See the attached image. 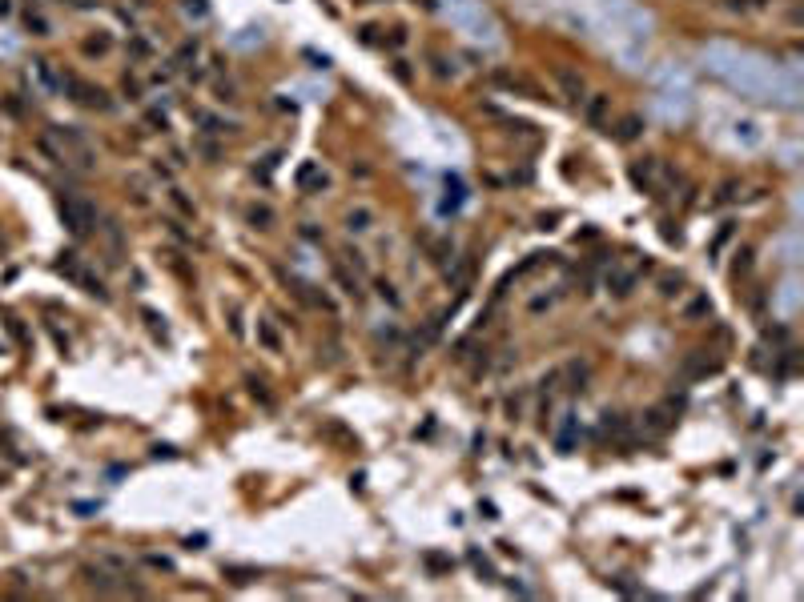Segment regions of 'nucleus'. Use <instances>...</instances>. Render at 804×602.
I'll return each mask as SVG.
<instances>
[{
    "label": "nucleus",
    "mask_w": 804,
    "mask_h": 602,
    "mask_svg": "<svg viewBox=\"0 0 804 602\" xmlns=\"http://www.w3.org/2000/svg\"><path fill=\"white\" fill-rule=\"evenodd\" d=\"M185 12H197V17H205V12H210V8H205V4H201V0H185Z\"/></svg>",
    "instance_id": "obj_39"
},
{
    "label": "nucleus",
    "mask_w": 804,
    "mask_h": 602,
    "mask_svg": "<svg viewBox=\"0 0 804 602\" xmlns=\"http://www.w3.org/2000/svg\"><path fill=\"white\" fill-rule=\"evenodd\" d=\"M77 281L85 285V293H89V298H97V301H105V298H109V289H105V281H101V278H93V273H85V269H81V278H77Z\"/></svg>",
    "instance_id": "obj_19"
},
{
    "label": "nucleus",
    "mask_w": 804,
    "mask_h": 602,
    "mask_svg": "<svg viewBox=\"0 0 804 602\" xmlns=\"http://www.w3.org/2000/svg\"><path fill=\"white\" fill-rule=\"evenodd\" d=\"M0 438H4V442H12V434H8V430H4V434H0ZM8 458H12V462H28V458H24L21 450H12V446H8Z\"/></svg>",
    "instance_id": "obj_36"
},
{
    "label": "nucleus",
    "mask_w": 804,
    "mask_h": 602,
    "mask_svg": "<svg viewBox=\"0 0 804 602\" xmlns=\"http://www.w3.org/2000/svg\"><path fill=\"white\" fill-rule=\"evenodd\" d=\"M169 201H173V205H177V209H181L185 217H197V205H193V201H190V197H185V193H181V189H177V185L169 189Z\"/></svg>",
    "instance_id": "obj_23"
},
{
    "label": "nucleus",
    "mask_w": 804,
    "mask_h": 602,
    "mask_svg": "<svg viewBox=\"0 0 804 602\" xmlns=\"http://www.w3.org/2000/svg\"><path fill=\"white\" fill-rule=\"evenodd\" d=\"M125 93H133V96L141 93V81H137V76H129V72H125Z\"/></svg>",
    "instance_id": "obj_38"
},
{
    "label": "nucleus",
    "mask_w": 804,
    "mask_h": 602,
    "mask_svg": "<svg viewBox=\"0 0 804 602\" xmlns=\"http://www.w3.org/2000/svg\"><path fill=\"white\" fill-rule=\"evenodd\" d=\"M559 85H563V93H567V101H575V105H583L587 96H583V76H575V72H559Z\"/></svg>",
    "instance_id": "obj_13"
},
{
    "label": "nucleus",
    "mask_w": 804,
    "mask_h": 602,
    "mask_svg": "<svg viewBox=\"0 0 804 602\" xmlns=\"http://www.w3.org/2000/svg\"><path fill=\"white\" fill-rule=\"evenodd\" d=\"M81 579H85V586L97 590V594H117V590H121L117 574H113V570H105L101 562H97V566H81Z\"/></svg>",
    "instance_id": "obj_3"
},
{
    "label": "nucleus",
    "mask_w": 804,
    "mask_h": 602,
    "mask_svg": "<svg viewBox=\"0 0 804 602\" xmlns=\"http://www.w3.org/2000/svg\"><path fill=\"white\" fill-rule=\"evenodd\" d=\"M0 482H4V474H0Z\"/></svg>",
    "instance_id": "obj_42"
},
{
    "label": "nucleus",
    "mask_w": 804,
    "mask_h": 602,
    "mask_svg": "<svg viewBox=\"0 0 804 602\" xmlns=\"http://www.w3.org/2000/svg\"><path fill=\"white\" fill-rule=\"evenodd\" d=\"M636 281H639L636 269H615V265H612V273H607V285H612L615 298H627V293L636 289Z\"/></svg>",
    "instance_id": "obj_6"
},
{
    "label": "nucleus",
    "mask_w": 804,
    "mask_h": 602,
    "mask_svg": "<svg viewBox=\"0 0 804 602\" xmlns=\"http://www.w3.org/2000/svg\"><path fill=\"white\" fill-rule=\"evenodd\" d=\"M607 105H612V96L607 93H595V96H587V109H583V116H587V125H603V116H607Z\"/></svg>",
    "instance_id": "obj_8"
},
{
    "label": "nucleus",
    "mask_w": 804,
    "mask_h": 602,
    "mask_svg": "<svg viewBox=\"0 0 804 602\" xmlns=\"http://www.w3.org/2000/svg\"><path fill=\"white\" fill-rule=\"evenodd\" d=\"M736 189H740V181H724V185H720V193H716V201H720V205L736 201Z\"/></svg>",
    "instance_id": "obj_31"
},
{
    "label": "nucleus",
    "mask_w": 804,
    "mask_h": 602,
    "mask_svg": "<svg viewBox=\"0 0 804 602\" xmlns=\"http://www.w3.org/2000/svg\"><path fill=\"white\" fill-rule=\"evenodd\" d=\"M639 133H643V116H623L619 121V129H615V141H623V145H632V141H639Z\"/></svg>",
    "instance_id": "obj_12"
},
{
    "label": "nucleus",
    "mask_w": 804,
    "mask_h": 602,
    "mask_svg": "<svg viewBox=\"0 0 804 602\" xmlns=\"http://www.w3.org/2000/svg\"><path fill=\"white\" fill-rule=\"evenodd\" d=\"M394 76H399V81H410V69H406V61H394Z\"/></svg>",
    "instance_id": "obj_41"
},
{
    "label": "nucleus",
    "mask_w": 804,
    "mask_h": 602,
    "mask_svg": "<svg viewBox=\"0 0 804 602\" xmlns=\"http://www.w3.org/2000/svg\"><path fill=\"white\" fill-rule=\"evenodd\" d=\"M712 318V301L708 293H696V298L684 305V322H708Z\"/></svg>",
    "instance_id": "obj_9"
},
{
    "label": "nucleus",
    "mask_w": 804,
    "mask_h": 602,
    "mask_svg": "<svg viewBox=\"0 0 804 602\" xmlns=\"http://www.w3.org/2000/svg\"><path fill=\"white\" fill-rule=\"evenodd\" d=\"M245 217H250L254 229H274V221H278V213L265 205V201H254V205L245 209Z\"/></svg>",
    "instance_id": "obj_7"
},
{
    "label": "nucleus",
    "mask_w": 804,
    "mask_h": 602,
    "mask_svg": "<svg viewBox=\"0 0 804 602\" xmlns=\"http://www.w3.org/2000/svg\"><path fill=\"white\" fill-rule=\"evenodd\" d=\"M258 342L270 349V353H282V338L274 333V325L270 322H258Z\"/></svg>",
    "instance_id": "obj_18"
},
{
    "label": "nucleus",
    "mask_w": 804,
    "mask_h": 602,
    "mask_svg": "<svg viewBox=\"0 0 804 602\" xmlns=\"http://www.w3.org/2000/svg\"><path fill=\"white\" fill-rule=\"evenodd\" d=\"M479 514H483V518H491V522H495V518H499L495 502H479Z\"/></svg>",
    "instance_id": "obj_37"
},
{
    "label": "nucleus",
    "mask_w": 804,
    "mask_h": 602,
    "mask_svg": "<svg viewBox=\"0 0 804 602\" xmlns=\"http://www.w3.org/2000/svg\"><path fill=\"white\" fill-rule=\"evenodd\" d=\"M145 562H149L153 570H173V562H169V558H161V554H145Z\"/></svg>",
    "instance_id": "obj_34"
},
{
    "label": "nucleus",
    "mask_w": 804,
    "mask_h": 602,
    "mask_svg": "<svg viewBox=\"0 0 804 602\" xmlns=\"http://www.w3.org/2000/svg\"><path fill=\"white\" fill-rule=\"evenodd\" d=\"M129 56H133V61H149V56H153V45H149L145 37H129Z\"/></svg>",
    "instance_id": "obj_22"
},
{
    "label": "nucleus",
    "mask_w": 804,
    "mask_h": 602,
    "mask_svg": "<svg viewBox=\"0 0 804 602\" xmlns=\"http://www.w3.org/2000/svg\"><path fill=\"white\" fill-rule=\"evenodd\" d=\"M197 52H201V45H197V41H185V45L177 48V65H190V61H197Z\"/></svg>",
    "instance_id": "obj_29"
},
{
    "label": "nucleus",
    "mask_w": 804,
    "mask_h": 602,
    "mask_svg": "<svg viewBox=\"0 0 804 602\" xmlns=\"http://www.w3.org/2000/svg\"><path fill=\"white\" fill-rule=\"evenodd\" d=\"M379 293H382V301H390L394 309H399V305H402V298H399V293H394V285H390V281H379Z\"/></svg>",
    "instance_id": "obj_32"
},
{
    "label": "nucleus",
    "mask_w": 804,
    "mask_h": 602,
    "mask_svg": "<svg viewBox=\"0 0 804 602\" xmlns=\"http://www.w3.org/2000/svg\"><path fill=\"white\" fill-rule=\"evenodd\" d=\"M672 422H676L672 406H656V410H647V414H643V426H647V434H667V430H672Z\"/></svg>",
    "instance_id": "obj_5"
},
{
    "label": "nucleus",
    "mask_w": 804,
    "mask_h": 602,
    "mask_svg": "<svg viewBox=\"0 0 804 602\" xmlns=\"http://www.w3.org/2000/svg\"><path fill=\"white\" fill-rule=\"evenodd\" d=\"M61 217H65V225H69L77 237H85V233H93L97 225V209L85 201V197H77V193H61Z\"/></svg>",
    "instance_id": "obj_1"
},
{
    "label": "nucleus",
    "mask_w": 804,
    "mask_h": 602,
    "mask_svg": "<svg viewBox=\"0 0 804 602\" xmlns=\"http://www.w3.org/2000/svg\"><path fill=\"white\" fill-rule=\"evenodd\" d=\"M221 574L234 582V586H250V582L258 579V566H225Z\"/></svg>",
    "instance_id": "obj_17"
},
{
    "label": "nucleus",
    "mask_w": 804,
    "mask_h": 602,
    "mask_svg": "<svg viewBox=\"0 0 804 602\" xmlns=\"http://www.w3.org/2000/svg\"><path fill=\"white\" fill-rule=\"evenodd\" d=\"M57 273H65V278H81V265H77V253H65L61 261H57Z\"/></svg>",
    "instance_id": "obj_26"
},
{
    "label": "nucleus",
    "mask_w": 804,
    "mask_h": 602,
    "mask_svg": "<svg viewBox=\"0 0 804 602\" xmlns=\"http://www.w3.org/2000/svg\"><path fill=\"white\" fill-rule=\"evenodd\" d=\"M141 318L149 322V329H153V333L165 342V338H169V333H165V318H161V313H153V309H141Z\"/></svg>",
    "instance_id": "obj_27"
},
{
    "label": "nucleus",
    "mask_w": 804,
    "mask_h": 602,
    "mask_svg": "<svg viewBox=\"0 0 804 602\" xmlns=\"http://www.w3.org/2000/svg\"><path fill=\"white\" fill-rule=\"evenodd\" d=\"M8 333H12V338H17L21 346H28V333H24V325L17 322V318H8Z\"/></svg>",
    "instance_id": "obj_33"
},
{
    "label": "nucleus",
    "mask_w": 804,
    "mask_h": 602,
    "mask_svg": "<svg viewBox=\"0 0 804 602\" xmlns=\"http://www.w3.org/2000/svg\"><path fill=\"white\" fill-rule=\"evenodd\" d=\"M298 185H302V189H318V193H322V189L330 185V181H326V173H322L318 165L310 161V165H302V169H298Z\"/></svg>",
    "instance_id": "obj_10"
},
{
    "label": "nucleus",
    "mask_w": 804,
    "mask_h": 602,
    "mask_svg": "<svg viewBox=\"0 0 804 602\" xmlns=\"http://www.w3.org/2000/svg\"><path fill=\"white\" fill-rule=\"evenodd\" d=\"M555 446H559V454H571V446H575V417L571 414H563V426L555 434Z\"/></svg>",
    "instance_id": "obj_15"
},
{
    "label": "nucleus",
    "mask_w": 804,
    "mask_h": 602,
    "mask_svg": "<svg viewBox=\"0 0 804 602\" xmlns=\"http://www.w3.org/2000/svg\"><path fill=\"white\" fill-rule=\"evenodd\" d=\"M185 546H190V550H201V546H205V534H190Z\"/></svg>",
    "instance_id": "obj_40"
},
{
    "label": "nucleus",
    "mask_w": 804,
    "mask_h": 602,
    "mask_svg": "<svg viewBox=\"0 0 804 602\" xmlns=\"http://www.w3.org/2000/svg\"><path fill=\"white\" fill-rule=\"evenodd\" d=\"M65 93H69L77 105H85V109H97V113H109V109H113V96L105 93L101 85L77 81V76H65Z\"/></svg>",
    "instance_id": "obj_2"
},
{
    "label": "nucleus",
    "mask_w": 804,
    "mask_h": 602,
    "mask_svg": "<svg viewBox=\"0 0 804 602\" xmlns=\"http://www.w3.org/2000/svg\"><path fill=\"white\" fill-rule=\"evenodd\" d=\"M559 370H563V377L571 382L567 386L571 394H579V390L587 386V366H583V362H567V366H559Z\"/></svg>",
    "instance_id": "obj_14"
},
{
    "label": "nucleus",
    "mask_w": 804,
    "mask_h": 602,
    "mask_svg": "<svg viewBox=\"0 0 804 602\" xmlns=\"http://www.w3.org/2000/svg\"><path fill=\"white\" fill-rule=\"evenodd\" d=\"M632 181H636L643 193H652V181H656V161H652V157L636 161V165H632Z\"/></svg>",
    "instance_id": "obj_11"
},
{
    "label": "nucleus",
    "mask_w": 804,
    "mask_h": 602,
    "mask_svg": "<svg viewBox=\"0 0 804 602\" xmlns=\"http://www.w3.org/2000/svg\"><path fill=\"white\" fill-rule=\"evenodd\" d=\"M24 24H28L32 37H48V21L41 17V12H24Z\"/></svg>",
    "instance_id": "obj_25"
},
{
    "label": "nucleus",
    "mask_w": 804,
    "mask_h": 602,
    "mask_svg": "<svg viewBox=\"0 0 804 602\" xmlns=\"http://www.w3.org/2000/svg\"><path fill=\"white\" fill-rule=\"evenodd\" d=\"M467 558H471V566H474V570H479V574H483V579H487V582L495 579V570H491V562H487V558L479 554V550H471V554H467Z\"/></svg>",
    "instance_id": "obj_28"
},
{
    "label": "nucleus",
    "mask_w": 804,
    "mask_h": 602,
    "mask_svg": "<svg viewBox=\"0 0 804 602\" xmlns=\"http://www.w3.org/2000/svg\"><path fill=\"white\" fill-rule=\"evenodd\" d=\"M81 48H85V56H105V52L113 48V41H109L105 32H97V37H89V41H85Z\"/></svg>",
    "instance_id": "obj_20"
},
{
    "label": "nucleus",
    "mask_w": 804,
    "mask_h": 602,
    "mask_svg": "<svg viewBox=\"0 0 804 602\" xmlns=\"http://www.w3.org/2000/svg\"><path fill=\"white\" fill-rule=\"evenodd\" d=\"M716 370H720V362H716V357H708L704 349H696V353L687 357L684 366H680V373H684V377H708V373H716Z\"/></svg>",
    "instance_id": "obj_4"
},
{
    "label": "nucleus",
    "mask_w": 804,
    "mask_h": 602,
    "mask_svg": "<svg viewBox=\"0 0 804 602\" xmlns=\"http://www.w3.org/2000/svg\"><path fill=\"white\" fill-rule=\"evenodd\" d=\"M334 281H338V285H342V289H346V293H350V298H362V289H358V281L350 278V273H346V269H342V265H338V269H334Z\"/></svg>",
    "instance_id": "obj_24"
},
{
    "label": "nucleus",
    "mask_w": 804,
    "mask_h": 602,
    "mask_svg": "<svg viewBox=\"0 0 804 602\" xmlns=\"http://www.w3.org/2000/svg\"><path fill=\"white\" fill-rule=\"evenodd\" d=\"M676 293H684V278H680V273H663L660 278V298H676Z\"/></svg>",
    "instance_id": "obj_21"
},
{
    "label": "nucleus",
    "mask_w": 804,
    "mask_h": 602,
    "mask_svg": "<svg viewBox=\"0 0 804 602\" xmlns=\"http://www.w3.org/2000/svg\"><path fill=\"white\" fill-rule=\"evenodd\" d=\"M245 386H250V394L258 397V402L270 406V390H265V382H261V377H245Z\"/></svg>",
    "instance_id": "obj_30"
},
{
    "label": "nucleus",
    "mask_w": 804,
    "mask_h": 602,
    "mask_svg": "<svg viewBox=\"0 0 804 602\" xmlns=\"http://www.w3.org/2000/svg\"><path fill=\"white\" fill-rule=\"evenodd\" d=\"M426 566H430V570H450V558H443V554H426Z\"/></svg>",
    "instance_id": "obj_35"
},
{
    "label": "nucleus",
    "mask_w": 804,
    "mask_h": 602,
    "mask_svg": "<svg viewBox=\"0 0 804 602\" xmlns=\"http://www.w3.org/2000/svg\"><path fill=\"white\" fill-rule=\"evenodd\" d=\"M346 225H350L354 233H366L370 225H374V213H370L366 205H358V209H350V213H346Z\"/></svg>",
    "instance_id": "obj_16"
}]
</instances>
